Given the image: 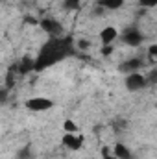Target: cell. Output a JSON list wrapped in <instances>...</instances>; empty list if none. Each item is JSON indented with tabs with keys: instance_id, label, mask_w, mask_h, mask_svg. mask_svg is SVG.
I'll return each instance as SVG.
<instances>
[{
	"instance_id": "6da1fadb",
	"label": "cell",
	"mask_w": 157,
	"mask_h": 159,
	"mask_svg": "<svg viewBox=\"0 0 157 159\" xmlns=\"http://www.w3.org/2000/svg\"><path fill=\"white\" fill-rule=\"evenodd\" d=\"M72 54V37H52L39 52V57L34 59V70H44L50 65L61 61Z\"/></svg>"
},
{
	"instance_id": "7a4b0ae2",
	"label": "cell",
	"mask_w": 157,
	"mask_h": 159,
	"mask_svg": "<svg viewBox=\"0 0 157 159\" xmlns=\"http://www.w3.org/2000/svg\"><path fill=\"white\" fill-rule=\"evenodd\" d=\"M144 39V35H142V32L139 30V28H135V26H129V28H126L124 32H122V41L128 44V46H139L141 43Z\"/></svg>"
},
{
	"instance_id": "3957f363",
	"label": "cell",
	"mask_w": 157,
	"mask_h": 159,
	"mask_svg": "<svg viewBox=\"0 0 157 159\" xmlns=\"http://www.w3.org/2000/svg\"><path fill=\"white\" fill-rule=\"evenodd\" d=\"M146 85H148L146 76H142L141 72H131V74H128V78H126V87H128V91H141V89H144Z\"/></svg>"
},
{
	"instance_id": "277c9868",
	"label": "cell",
	"mask_w": 157,
	"mask_h": 159,
	"mask_svg": "<svg viewBox=\"0 0 157 159\" xmlns=\"http://www.w3.org/2000/svg\"><path fill=\"white\" fill-rule=\"evenodd\" d=\"M39 26L52 37H61V34H63V26L57 20H54V19H41Z\"/></svg>"
},
{
	"instance_id": "5b68a950",
	"label": "cell",
	"mask_w": 157,
	"mask_h": 159,
	"mask_svg": "<svg viewBox=\"0 0 157 159\" xmlns=\"http://www.w3.org/2000/svg\"><path fill=\"white\" fill-rule=\"evenodd\" d=\"M50 107H54V102L48 98H43V96L26 100V109H30V111H46Z\"/></svg>"
},
{
	"instance_id": "8992f818",
	"label": "cell",
	"mask_w": 157,
	"mask_h": 159,
	"mask_svg": "<svg viewBox=\"0 0 157 159\" xmlns=\"http://www.w3.org/2000/svg\"><path fill=\"white\" fill-rule=\"evenodd\" d=\"M141 67H142V59H139V57H131V59H128V61H124V63L120 65V72L131 74V72H137Z\"/></svg>"
},
{
	"instance_id": "52a82bcc",
	"label": "cell",
	"mask_w": 157,
	"mask_h": 159,
	"mask_svg": "<svg viewBox=\"0 0 157 159\" xmlns=\"http://www.w3.org/2000/svg\"><path fill=\"white\" fill-rule=\"evenodd\" d=\"M63 144L70 150H79L83 144V137H78L76 133H65L63 137Z\"/></svg>"
},
{
	"instance_id": "ba28073f",
	"label": "cell",
	"mask_w": 157,
	"mask_h": 159,
	"mask_svg": "<svg viewBox=\"0 0 157 159\" xmlns=\"http://www.w3.org/2000/svg\"><path fill=\"white\" fill-rule=\"evenodd\" d=\"M117 35H118L117 30H115L113 26H107V28H104V30H102L100 39H102V43H104V44H111L113 41L117 39Z\"/></svg>"
},
{
	"instance_id": "9c48e42d",
	"label": "cell",
	"mask_w": 157,
	"mask_h": 159,
	"mask_svg": "<svg viewBox=\"0 0 157 159\" xmlns=\"http://www.w3.org/2000/svg\"><path fill=\"white\" fill-rule=\"evenodd\" d=\"M17 70L20 72V74H28V72H32L34 70V59L32 57H22L20 61H19V65H17Z\"/></svg>"
},
{
	"instance_id": "30bf717a",
	"label": "cell",
	"mask_w": 157,
	"mask_h": 159,
	"mask_svg": "<svg viewBox=\"0 0 157 159\" xmlns=\"http://www.w3.org/2000/svg\"><path fill=\"white\" fill-rule=\"evenodd\" d=\"M113 157H117V159H131V152H129V148H126L122 143H117V144H115V150H113Z\"/></svg>"
},
{
	"instance_id": "8fae6325",
	"label": "cell",
	"mask_w": 157,
	"mask_h": 159,
	"mask_svg": "<svg viewBox=\"0 0 157 159\" xmlns=\"http://www.w3.org/2000/svg\"><path fill=\"white\" fill-rule=\"evenodd\" d=\"M124 0H100V6L105 7V9H118L122 7Z\"/></svg>"
},
{
	"instance_id": "7c38bea8",
	"label": "cell",
	"mask_w": 157,
	"mask_h": 159,
	"mask_svg": "<svg viewBox=\"0 0 157 159\" xmlns=\"http://www.w3.org/2000/svg\"><path fill=\"white\" fill-rule=\"evenodd\" d=\"M13 70H17V65L7 72V76H6V89H13L15 87V78H13Z\"/></svg>"
},
{
	"instance_id": "4fadbf2b",
	"label": "cell",
	"mask_w": 157,
	"mask_h": 159,
	"mask_svg": "<svg viewBox=\"0 0 157 159\" xmlns=\"http://www.w3.org/2000/svg\"><path fill=\"white\" fill-rule=\"evenodd\" d=\"M63 6H65V9L74 11V9H78L79 6H81V0H65V2H63Z\"/></svg>"
},
{
	"instance_id": "5bb4252c",
	"label": "cell",
	"mask_w": 157,
	"mask_h": 159,
	"mask_svg": "<svg viewBox=\"0 0 157 159\" xmlns=\"http://www.w3.org/2000/svg\"><path fill=\"white\" fill-rule=\"evenodd\" d=\"M63 128H65V131H67V133H76V129H78V126H76L72 120H65Z\"/></svg>"
},
{
	"instance_id": "9a60e30c",
	"label": "cell",
	"mask_w": 157,
	"mask_h": 159,
	"mask_svg": "<svg viewBox=\"0 0 157 159\" xmlns=\"http://www.w3.org/2000/svg\"><path fill=\"white\" fill-rule=\"evenodd\" d=\"M7 100H9V89L0 87V106H4Z\"/></svg>"
},
{
	"instance_id": "2e32d148",
	"label": "cell",
	"mask_w": 157,
	"mask_h": 159,
	"mask_svg": "<svg viewBox=\"0 0 157 159\" xmlns=\"http://www.w3.org/2000/svg\"><path fill=\"white\" fill-rule=\"evenodd\" d=\"M150 61H152V63H155L157 61V46L155 44L150 46Z\"/></svg>"
},
{
	"instance_id": "e0dca14e",
	"label": "cell",
	"mask_w": 157,
	"mask_h": 159,
	"mask_svg": "<svg viewBox=\"0 0 157 159\" xmlns=\"http://www.w3.org/2000/svg\"><path fill=\"white\" fill-rule=\"evenodd\" d=\"M141 2V6H144V7H154L157 4V0H139Z\"/></svg>"
},
{
	"instance_id": "ac0fdd59",
	"label": "cell",
	"mask_w": 157,
	"mask_h": 159,
	"mask_svg": "<svg viewBox=\"0 0 157 159\" xmlns=\"http://www.w3.org/2000/svg\"><path fill=\"white\" fill-rule=\"evenodd\" d=\"M155 78H157V69H154V70L150 72V76L146 78V81H148V83H155Z\"/></svg>"
},
{
	"instance_id": "d6986e66",
	"label": "cell",
	"mask_w": 157,
	"mask_h": 159,
	"mask_svg": "<svg viewBox=\"0 0 157 159\" xmlns=\"http://www.w3.org/2000/svg\"><path fill=\"white\" fill-rule=\"evenodd\" d=\"M111 52H113V46H111V44H104L102 54H104V56H111Z\"/></svg>"
},
{
	"instance_id": "ffe728a7",
	"label": "cell",
	"mask_w": 157,
	"mask_h": 159,
	"mask_svg": "<svg viewBox=\"0 0 157 159\" xmlns=\"http://www.w3.org/2000/svg\"><path fill=\"white\" fill-rule=\"evenodd\" d=\"M28 157H30V150L28 148H24V150L19 152V159H28Z\"/></svg>"
},
{
	"instance_id": "44dd1931",
	"label": "cell",
	"mask_w": 157,
	"mask_h": 159,
	"mask_svg": "<svg viewBox=\"0 0 157 159\" xmlns=\"http://www.w3.org/2000/svg\"><path fill=\"white\" fill-rule=\"evenodd\" d=\"M24 20H26L28 24H39V20H35L32 15H26V17H24Z\"/></svg>"
},
{
	"instance_id": "7402d4cb",
	"label": "cell",
	"mask_w": 157,
	"mask_h": 159,
	"mask_svg": "<svg viewBox=\"0 0 157 159\" xmlns=\"http://www.w3.org/2000/svg\"><path fill=\"white\" fill-rule=\"evenodd\" d=\"M115 128H117V129H124V128H126L124 120H115Z\"/></svg>"
},
{
	"instance_id": "603a6c76",
	"label": "cell",
	"mask_w": 157,
	"mask_h": 159,
	"mask_svg": "<svg viewBox=\"0 0 157 159\" xmlns=\"http://www.w3.org/2000/svg\"><path fill=\"white\" fill-rule=\"evenodd\" d=\"M78 46L81 48V50H83V48H89V41H79Z\"/></svg>"
},
{
	"instance_id": "cb8c5ba5",
	"label": "cell",
	"mask_w": 157,
	"mask_h": 159,
	"mask_svg": "<svg viewBox=\"0 0 157 159\" xmlns=\"http://www.w3.org/2000/svg\"><path fill=\"white\" fill-rule=\"evenodd\" d=\"M102 11H104V7H94L92 13H94V15H102Z\"/></svg>"
},
{
	"instance_id": "d4e9b609",
	"label": "cell",
	"mask_w": 157,
	"mask_h": 159,
	"mask_svg": "<svg viewBox=\"0 0 157 159\" xmlns=\"http://www.w3.org/2000/svg\"><path fill=\"white\" fill-rule=\"evenodd\" d=\"M0 2H2V0H0Z\"/></svg>"
}]
</instances>
